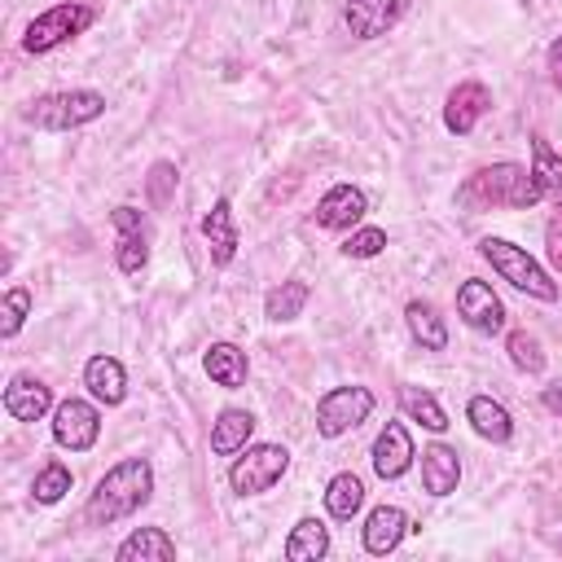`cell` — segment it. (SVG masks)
<instances>
[{
  "instance_id": "7402d4cb",
  "label": "cell",
  "mask_w": 562,
  "mask_h": 562,
  "mask_svg": "<svg viewBox=\"0 0 562 562\" xmlns=\"http://www.w3.org/2000/svg\"><path fill=\"white\" fill-rule=\"evenodd\" d=\"M119 562H176V540L162 527H136L119 549Z\"/></svg>"
},
{
  "instance_id": "cb8c5ba5",
  "label": "cell",
  "mask_w": 562,
  "mask_h": 562,
  "mask_svg": "<svg viewBox=\"0 0 562 562\" xmlns=\"http://www.w3.org/2000/svg\"><path fill=\"white\" fill-rule=\"evenodd\" d=\"M531 176L540 184V198L562 206V154L540 132H531Z\"/></svg>"
},
{
  "instance_id": "7c38bea8",
  "label": "cell",
  "mask_w": 562,
  "mask_h": 562,
  "mask_svg": "<svg viewBox=\"0 0 562 562\" xmlns=\"http://www.w3.org/2000/svg\"><path fill=\"white\" fill-rule=\"evenodd\" d=\"M369 457H373V474H378V479H400V474H408L413 461H417V448H413L408 426H404V422H386V426L378 430Z\"/></svg>"
},
{
  "instance_id": "30bf717a",
  "label": "cell",
  "mask_w": 562,
  "mask_h": 562,
  "mask_svg": "<svg viewBox=\"0 0 562 562\" xmlns=\"http://www.w3.org/2000/svg\"><path fill=\"white\" fill-rule=\"evenodd\" d=\"M457 316H461L474 334H487V338H496V334L505 329V303H501L496 290H492L487 281H479V277H470V281L457 285Z\"/></svg>"
},
{
  "instance_id": "d4e9b609",
  "label": "cell",
  "mask_w": 562,
  "mask_h": 562,
  "mask_svg": "<svg viewBox=\"0 0 562 562\" xmlns=\"http://www.w3.org/2000/svg\"><path fill=\"white\" fill-rule=\"evenodd\" d=\"M290 562H321L329 553V527L321 518H299L285 536V549H281Z\"/></svg>"
},
{
  "instance_id": "f546056e",
  "label": "cell",
  "mask_w": 562,
  "mask_h": 562,
  "mask_svg": "<svg viewBox=\"0 0 562 562\" xmlns=\"http://www.w3.org/2000/svg\"><path fill=\"white\" fill-rule=\"evenodd\" d=\"M505 351H509V364H514L518 373H540V369H544L540 338H536V334H527V329H514V334L505 338Z\"/></svg>"
},
{
  "instance_id": "484cf974",
  "label": "cell",
  "mask_w": 562,
  "mask_h": 562,
  "mask_svg": "<svg viewBox=\"0 0 562 562\" xmlns=\"http://www.w3.org/2000/svg\"><path fill=\"white\" fill-rule=\"evenodd\" d=\"M404 325H408L413 342H422V351H443L448 347V325H443V316L426 299H413L404 307Z\"/></svg>"
},
{
  "instance_id": "3957f363",
  "label": "cell",
  "mask_w": 562,
  "mask_h": 562,
  "mask_svg": "<svg viewBox=\"0 0 562 562\" xmlns=\"http://www.w3.org/2000/svg\"><path fill=\"white\" fill-rule=\"evenodd\" d=\"M479 255L492 263V272L501 277V281H509L514 290H522V294H531V299H540V303H553L558 299V281L544 272V263L540 259H531L522 246H514V241H505V237H483L479 241Z\"/></svg>"
},
{
  "instance_id": "4dcf8cb0",
  "label": "cell",
  "mask_w": 562,
  "mask_h": 562,
  "mask_svg": "<svg viewBox=\"0 0 562 562\" xmlns=\"http://www.w3.org/2000/svg\"><path fill=\"white\" fill-rule=\"evenodd\" d=\"M70 483H75V479H70V470H66L61 461H48V465L35 474V483H31V496H35L40 505H57V501L70 492Z\"/></svg>"
},
{
  "instance_id": "2e32d148",
  "label": "cell",
  "mask_w": 562,
  "mask_h": 562,
  "mask_svg": "<svg viewBox=\"0 0 562 562\" xmlns=\"http://www.w3.org/2000/svg\"><path fill=\"white\" fill-rule=\"evenodd\" d=\"M408 531H413V522H408V514H404L400 505H378V509L364 518V553L386 558V553L400 549V540H404Z\"/></svg>"
},
{
  "instance_id": "8992f818",
  "label": "cell",
  "mask_w": 562,
  "mask_h": 562,
  "mask_svg": "<svg viewBox=\"0 0 562 562\" xmlns=\"http://www.w3.org/2000/svg\"><path fill=\"white\" fill-rule=\"evenodd\" d=\"M285 470H290V452L281 443H246L241 457L228 465V487L237 496H263L268 487L281 483Z\"/></svg>"
},
{
  "instance_id": "52a82bcc",
  "label": "cell",
  "mask_w": 562,
  "mask_h": 562,
  "mask_svg": "<svg viewBox=\"0 0 562 562\" xmlns=\"http://www.w3.org/2000/svg\"><path fill=\"white\" fill-rule=\"evenodd\" d=\"M373 413V391L369 386H334L316 400V435L321 439H338L347 430H356L360 422H369Z\"/></svg>"
},
{
  "instance_id": "1f68e13d",
  "label": "cell",
  "mask_w": 562,
  "mask_h": 562,
  "mask_svg": "<svg viewBox=\"0 0 562 562\" xmlns=\"http://www.w3.org/2000/svg\"><path fill=\"white\" fill-rule=\"evenodd\" d=\"M26 316H31V290H26V285L4 290V303H0V334L13 338V334L26 325Z\"/></svg>"
},
{
  "instance_id": "836d02e7",
  "label": "cell",
  "mask_w": 562,
  "mask_h": 562,
  "mask_svg": "<svg viewBox=\"0 0 562 562\" xmlns=\"http://www.w3.org/2000/svg\"><path fill=\"white\" fill-rule=\"evenodd\" d=\"M145 189H149V206H167L171 193H176V162L158 158V162L149 167V176H145Z\"/></svg>"
},
{
  "instance_id": "603a6c76",
  "label": "cell",
  "mask_w": 562,
  "mask_h": 562,
  "mask_svg": "<svg viewBox=\"0 0 562 562\" xmlns=\"http://www.w3.org/2000/svg\"><path fill=\"white\" fill-rule=\"evenodd\" d=\"M255 435V417L246 408H224L215 422H211V452L215 457H237Z\"/></svg>"
},
{
  "instance_id": "5b68a950",
  "label": "cell",
  "mask_w": 562,
  "mask_h": 562,
  "mask_svg": "<svg viewBox=\"0 0 562 562\" xmlns=\"http://www.w3.org/2000/svg\"><path fill=\"white\" fill-rule=\"evenodd\" d=\"M92 18H97V9L88 0H61V4L31 18V26L22 35V48L26 53H53V48L70 44L75 35H83L92 26Z\"/></svg>"
},
{
  "instance_id": "74e56055",
  "label": "cell",
  "mask_w": 562,
  "mask_h": 562,
  "mask_svg": "<svg viewBox=\"0 0 562 562\" xmlns=\"http://www.w3.org/2000/svg\"><path fill=\"white\" fill-rule=\"evenodd\" d=\"M558 549H562V540H558Z\"/></svg>"
},
{
  "instance_id": "ffe728a7",
  "label": "cell",
  "mask_w": 562,
  "mask_h": 562,
  "mask_svg": "<svg viewBox=\"0 0 562 562\" xmlns=\"http://www.w3.org/2000/svg\"><path fill=\"white\" fill-rule=\"evenodd\" d=\"M202 364H206V378L215 386H224V391H237L250 378V360H246V351L237 342H211L206 356H202Z\"/></svg>"
},
{
  "instance_id": "e0dca14e",
  "label": "cell",
  "mask_w": 562,
  "mask_h": 562,
  "mask_svg": "<svg viewBox=\"0 0 562 562\" xmlns=\"http://www.w3.org/2000/svg\"><path fill=\"white\" fill-rule=\"evenodd\" d=\"M48 408H53V391L40 378H31V373H13L9 378V386H4V413L13 422H40Z\"/></svg>"
},
{
  "instance_id": "6da1fadb",
  "label": "cell",
  "mask_w": 562,
  "mask_h": 562,
  "mask_svg": "<svg viewBox=\"0 0 562 562\" xmlns=\"http://www.w3.org/2000/svg\"><path fill=\"white\" fill-rule=\"evenodd\" d=\"M149 496H154V465L145 457H123L119 465H110L97 479V487L83 505V522L88 527H110V522L132 518L136 509H145Z\"/></svg>"
},
{
  "instance_id": "8d00e7d4",
  "label": "cell",
  "mask_w": 562,
  "mask_h": 562,
  "mask_svg": "<svg viewBox=\"0 0 562 562\" xmlns=\"http://www.w3.org/2000/svg\"><path fill=\"white\" fill-rule=\"evenodd\" d=\"M540 404H544L553 417H562V382H549V386L540 391Z\"/></svg>"
},
{
  "instance_id": "ac0fdd59",
  "label": "cell",
  "mask_w": 562,
  "mask_h": 562,
  "mask_svg": "<svg viewBox=\"0 0 562 562\" xmlns=\"http://www.w3.org/2000/svg\"><path fill=\"white\" fill-rule=\"evenodd\" d=\"M457 483H461V457H457V448H448V443L422 448V487H426V496H452Z\"/></svg>"
},
{
  "instance_id": "8fae6325",
  "label": "cell",
  "mask_w": 562,
  "mask_h": 562,
  "mask_svg": "<svg viewBox=\"0 0 562 562\" xmlns=\"http://www.w3.org/2000/svg\"><path fill=\"white\" fill-rule=\"evenodd\" d=\"M408 13V0H347L342 4V22L351 31V40H382L400 18Z\"/></svg>"
},
{
  "instance_id": "d6a6232c",
  "label": "cell",
  "mask_w": 562,
  "mask_h": 562,
  "mask_svg": "<svg viewBox=\"0 0 562 562\" xmlns=\"http://www.w3.org/2000/svg\"><path fill=\"white\" fill-rule=\"evenodd\" d=\"M386 250V228H351L347 233V241H342V255L347 259H373V255H382Z\"/></svg>"
},
{
  "instance_id": "d6986e66",
  "label": "cell",
  "mask_w": 562,
  "mask_h": 562,
  "mask_svg": "<svg viewBox=\"0 0 562 562\" xmlns=\"http://www.w3.org/2000/svg\"><path fill=\"white\" fill-rule=\"evenodd\" d=\"M465 422H470L474 435L487 439V443H509V439H514V417H509V408H505L501 400H492V395H470Z\"/></svg>"
},
{
  "instance_id": "9a60e30c",
  "label": "cell",
  "mask_w": 562,
  "mask_h": 562,
  "mask_svg": "<svg viewBox=\"0 0 562 562\" xmlns=\"http://www.w3.org/2000/svg\"><path fill=\"white\" fill-rule=\"evenodd\" d=\"M202 237L211 246V263L215 268H228L237 259L241 237H237V220H233V202L228 198H215V206L202 215Z\"/></svg>"
},
{
  "instance_id": "ba28073f",
  "label": "cell",
  "mask_w": 562,
  "mask_h": 562,
  "mask_svg": "<svg viewBox=\"0 0 562 562\" xmlns=\"http://www.w3.org/2000/svg\"><path fill=\"white\" fill-rule=\"evenodd\" d=\"M110 224H114V233H119V241H114V263H119L123 277H136V272L149 263V220H145V211H136L132 202H123V206L110 211Z\"/></svg>"
},
{
  "instance_id": "4fadbf2b",
  "label": "cell",
  "mask_w": 562,
  "mask_h": 562,
  "mask_svg": "<svg viewBox=\"0 0 562 562\" xmlns=\"http://www.w3.org/2000/svg\"><path fill=\"white\" fill-rule=\"evenodd\" d=\"M487 110H492V92H487L479 79H465V83H457V88L448 92V101H443V127H448L452 136H470L474 123H479Z\"/></svg>"
},
{
  "instance_id": "83f0119b",
  "label": "cell",
  "mask_w": 562,
  "mask_h": 562,
  "mask_svg": "<svg viewBox=\"0 0 562 562\" xmlns=\"http://www.w3.org/2000/svg\"><path fill=\"white\" fill-rule=\"evenodd\" d=\"M360 505H364V483H360L351 470H342V474H334V479L325 483V514H329V518L351 522V518L360 514Z\"/></svg>"
},
{
  "instance_id": "f1b7e54d",
  "label": "cell",
  "mask_w": 562,
  "mask_h": 562,
  "mask_svg": "<svg viewBox=\"0 0 562 562\" xmlns=\"http://www.w3.org/2000/svg\"><path fill=\"white\" fill-rule=\"evenodd\" d=\"M307 299H312L307 281L290 277V281H281V285H272V290H268V299H263V316H268V321H277V325H285V321L303 316Z\"/></svg>"
},
{
  "instance_id": "d590c367",
  "label": "cell",
  "mask_w": 562,
  "mask_h": 562,
  "mask_svg": "<svg viewBox=\"0 0 562 562\" xmlns=\"http://www.w3.org/2000/svg\"><path fill=\"white\" fill-rule=\"evenodd\" d=\"M544 66H549V79H553V88L562 92V35L549 44V53H544Z\"/></svg>"
},
{
  "instance_id": "277c9868",
  "label": "cell",
  "mask_w": 562,
  "mask_h": 562,
  "mask_svg": "<svg viewBox=\"0 0 562 562\" xmlns=\"http://www.w3.org/2000/svg\"><path fill=\"white\" fill-rule=\"evenodd\" d=\"M105 114V97L97 88H66V92H44L26 105V123L40 132H75L92 119Z\"/></svg>"
},
{
  "instance_id": "5bb4252c",
  "label": "cell",
  "mask_w": 562,
  "mask_h": 562,
  "mask_svg": "<svg viewBox=\"0 0 562 562\" xmlns=\"http://www.w3.org/2000/svg\"><path fill=\"white\" fill-rule=\"evenodd\" d=\"M369 211V198L356 184H334L321 202H316V224L329 233H351Z\"/></svg>"
},
{
  "instance_id": "44dd1931",
  "label": "cell",
  "mask_w": 562,
  "mask_h": 562,
  "mask_svg": "<svg viewBox=\"0 0 562 562\" xmlns=\"http://www.w3.org/2000/svg\"><path fill=\"white\" fill-rule=\"evenodd\" d=\"M83 386L92 391L97 404H110V408L127 400V373H123V364L114 356H92L83 364Z\"/></svg>"
},
{
  "instance_id": "e575fe53",
  "label": "cell",
  "mask_w": 562,
  "mask_h": 562,
  "mask_svg": "<svg viewBox=\"0 0 562 562\" xmlns=\"http://www.w3.org/2000/svg\"><path fill=\"white\" fill-rule=\"evenodd\" d=\"M544 255H549L553 272H562V206H558V215L544 224Z\"/></svg>"
},
{
  "instance_id": "7a4b0ae2",
  "label": "cell",
  "mask_w": 562,
  "mask_h": 562,
  "mask_svg": "<svg viewBox=\"0 0 562 562\" xmlns=\"http://www.w3.org/2000/svg\"><path fill=\"white\" fill-rule=\"evenodd\" d=\"M540 198V184L531 176V167L522 162H492L479 167L461 189H457V206L461 211H531Z\"/></svg>"
},
{
  "instance_id": "9c48e42d",
  "label": "cell",
  "mask_w": 562,
  "mask_h": 562,
  "mask_svg": "<svg viewBox=\"0 0 562 562\" xmlns=\"http://www.w3.org/2000/svg\"><path fill=\"white\" fill-rule=\"evenodd\" d=\"M53 439L61 448H70V452H88L101 439V413H97V404L75 400V395L61 400V404H53Z\"/></svg>"
},
{
  "instance_id": "4316f807",
  "label": "cell",
  "mask_w": 562,
  "mask_h": 562,
  "mask_svg": "<svg viewBox=\"0 0 562 562\" xmlns=\"http://www.w3.org/2000/svg\"><path fill=\"white\" fill-rule=\"evenodd\" d=\"M400 408H404V417L408 422H422L426 430H435V435H443L452 422H448V413H443V404L426 391V386H413V382H404L400 386Z\"/></svg>"
}]
</instances>
